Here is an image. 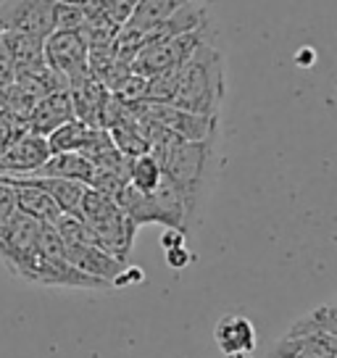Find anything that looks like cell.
Returning a JSON list of instances; mask_svg holds the SVG:
<instances>
[{"mask_svg":"<svg viewBox=\"0 0 337 358\" xmlns=\"http://www.w3.org/2000/svg\"><path fill=\"white\" fill-rule=\"evenodd\" d=\"M219 145V134L206 137L198 143H185V140H166L150 148V153L161 164L164 177L174 185L180 192L185 216H187V229L201 222L203 206L211 195V179H214V156Z\"/></svg>","mask_w":337,"mask_h":358,"instance_id":"6da1fadb","label":"cell"},{"mask_svg":"<svg viewBox=\"0 0 337 358\" xmlns=\"http://www.w3.org/2000/svg\"><path fill=\"white\" fill-rule=\"evenodd\" d=\"M227 95V61L216 37L201 45L185 64L180 66L177 90L168 106L182 111L219 116Z\"/></svg>","mask_w":337,"mask_h":358,"instance_id":"7a4b0ae2","label":"cell"},{"mask_svg":"<svg viewBox=\"0 0 337 358\" xmlns=\"http://www.w3.org/2000/svg\"><path fill=\"white\" fill-rule=\"evenodd\" d=\"M79 219L90 227L98 245L106 248L122 261H129V253L135 248L137 224L122 211V206L103 195V192L87 187L85 198H82V208H79Z\"/></svg>","mask_w":337,"mask_h":358,"instance_id":"3957f363","label":"cell"},{"mask_svg":"<svg viewBox=\"0 0 337 358\" xmlns=\"http://www.w3.org/2000/svg\"><path fill=\"white\" fill-rule=\"evenodd\" d=\"M43 53H45V64L50 69H56L61 77L66 79V85H79L85 82L90 74L87 66V43L82 40L79 32H66V29H53L45 37L43 45Z\"/></svg>","mask_w":337,"mask_h":358,"instance_id":"277c9868","label":"cell"},{"mask_svg":"<svg viewBox=\"0 0 337 358\" xmlns=\"http://www.w3.org/2000/svg\"><path fill=\"white\" fill-rule=\"evenodd\" d=\"M58 0H3L0 32H24L45 40L56 29Z\"/></svg>","mask_w":337,"mask_h":358,"instance_id":"5b68a950","label":"cell"},{"mask_svg":"<svg viewBox=\"0 0 337 358\" xmlns=\"http://www.w3.org/2000/svg\"><path fill=\"white\" fill-rule=\"evenodd\" d=\"M40 232H43V224L22 211L13 213L11 222L0 229V261L11 274H16L24 261L37 250Z\"/></svg>","mask_w":337,"mask_h":358,"instance_id":"8992f818","label":"cell"},{"mask_svg":"<svg viewBox=\"0 0 337 358\" xmlns=\"http://www.w3.org/2000/svg\"><path fill=\"white\" fill-rule=\"evenodd\" d=\"M66 258L71 266H77L79 271L90 274L95 280L108 282L111 287H113V280L129 264V261H122V258H116L113 253H108L98 243H71V245H66Z\"/></svg>","mask_w":337,"mask_h":358,"instance_id":"52a82bcc","label":"cell"},{"mask_svg":"<svg viewBox=\"0 0 337 358\" xmlns=\"http://www.w3.org/2000/svg\"><path fill=\"white\" fill-rule=\"evenodd\" d=\"M337 337L322 332H285L266 358H335Z\"/></svg>","mask_w":337,"mask_h":358,"instance_id":"ba28073f","label":"cell"},{"mask_svg":"<svg viewBox=\"0 0 337 358\" xmlns=\"http://www.w3.org/2000/svg\"><path fill=\"white\" fill-rule=\"evenodd\" d=\"M256 327L243 313H224L214 327V340L224 356L253 353L256 350Z\"/></svg>","mask_w":337,"mask_h":358,"instance_id":"9c48e42d","label":"cell"},{"mask_svg":"<svg viewBox=\"0 0 337 358\" xmlns=\"http://www.w3.org/2000/svg\"><path fill=\"white\" fill-rule=\"evenodd\" d=\"M71 119H74V108H71L69 90H58V92H50L34 103L32 113H29V132L48 137L53 129H58L61 124L71 122Z\"/></svg>","mask_w":337,"mask_h":358,"instance_id":"30bf717a","label":"cell"},{"mask_svg":"<svg viewBox=\"0 0 337 358\" xmlns=\"http://www.w3.org/2000/svg\"><path fill=\"white\" fill-rule=\"evenodd\" d=\"M111 90L101 85L95 77H87L79 85H71L69 87V98H71V108H74V119L87 127H95L101 129V113L103 106L108 101Z\"/></svg>","mask_w":337,"mask_h":358,"instance_id":"8fae6325","label":"cell"},{"mask_svg":"<svg viewBox=\"0 0 337 358\" xmlns=\"http://www.w3.org/2000/svg\"><path fill=\"white\" fill-rule=\"evenodd\" d=\"M0 182L11 185L13 192H16V211L32 216L40 224H53L56 227V222L61 219V208L53 203V198L45 190H40L34 185H27V182L16 177H3V174H0Z\"/></svg>","mask_w":337,"mask_h":358,"instance_id":"7c38bea8","label":"cell"},{"mask_svg":"<svg viewBox=\"0 0 337 358\" xmlns=\"http://www.w3.org/2000/svg\"><path fill=\"white\" fill-rule=\"evenodd\" d=\"M27 182V185H34L40 190H45L53 203H56L61 213H74L79 216V208H82V198H85V190L87 185L82 182H74V179H61V177H40V174H27V177H16Z\"/></svg>","mask_w":337,"mask_h":358,"instance_id":"4fadbf2b","label":"cell"},{"mask_svg":"<svg viewBox=\"0 0 337 358\" xmlns=\"http://www.w3.org/2000/svg\"><path fill=\"white\" fill-rule=\"evenodd\" d=\"M34 174H40V177L74 179V182H82V185L90 187L92 177H95V166H92L90 158H85L82 153H56V156L48 158Z\"/></svg>","mask_w":337,"mask_h":358,"instance_id":"5bb4252c","label":"cell"},{"mask_svg":"<svg viewBox=\"0 0 337 358\" xmlns=\"http://www.w3.org/2000/svg\"><path fill=\"white\" fill-rule=\"evenodd\" d=\"M129 106V103H127ZM108 134H111L113 145L116 150L122 153L124 158H137V156H145L150 153V140H148V134L143 132V127L137 122L132 111H127L124 119L108 127Z\"/></svg>","mask_w":337,"mask_h":358,"instance_id":"9a60e30c","label":"cell"},{"mask_svg":"<svg viewBox=\"0 0 337 358\" xmlns=\"http://www.w3.org/2000/svg\"><path fill=\"white\" fill-rule=\"evenodd\" d=\"M92 137H95V127H87V124L71 119V122L61 124L58 129H53L45 140L50 148V156H56V153H82L92 143Z\"/></svg>","mask_w":337,"mask_h":358,"instance_id":"2e32d148","label":"cell"},{"mask_svg":"<svg viewBox=\"0 0 337 358\" xmlns=\"http://www.w3.org/2000/svg\"><path fill=\"white\" fill-rule=\"evenodd\" d=\"M182 3H187V0H137L135 11H132L129 22L124 24V27L148 34L153 27H158L161 22H166Z\"/></svg>","mask_w":337,"mask_h":358,"instance_id":"e0dca14e","label":"cell"},{"mask_svg":"<svg viewBox=\"0 0 337 358\" xmlns=\"http://www.w3.org/2000/svg\"><path fill=\"white\" fill-rule=\"evenodd\" d=\"M287 332H322L337 337V301H327L295 319Z\"/></svg>","mask_w":337,"mask_h":358,"instance_id":"ac0fdd59","label":"cell"},{"mask_svg":"<svg viewBox=\"0 0 337 358\" xmlns=\"http://www.w3.org/2000/svg\"><path fill=\"white\" fill-rule=\"evenodd\" d=\"M127 182L140 192H156L158 190V185L164 182V171H161V164L153 158V153L129 158Z\"/></svg>","mask_w":337,"mask_h":358,"instance_id":"d6986e66","label":"cell"},{"mask_svg":"<svg viewBox=\"0 0 337 358\" xmlns=\"http://www.w3.org/2000/svg\"><path fill=\"white\" fill-rule=\"evenodd\" d=\"M3 37H6V45H8V50H11V58H13V64H16V69L32 66V64L45 61V53H43L45 40L32 37V34H24V32H3Z\"/></svg>","mask_w":337,"mask_h":358,"instance_id":"ffe728a7","label":"cell"},{"mask_svg":"<svg viewBox=\"0 0 337 358\" xmlns=\"http://www.w3.org/2000/svg\"><path fill=\"white\" fill-rule=\"evenodd\" d=\"M145 90H148L145 77H140L135 71H127V74L111 87V95H116L122 103H140V101H145Z\"/></svg>","mask_w":337,"mask_h":358,"instance_id":"44dd1931","label":"cell"},{"mask_svg":"<svg viewBox=\"0 0 337 358\" xmlns=\"http://www.w3.org/2000/svg\"><path fill=\"white\" fill-rule=\"evenodd\" d=\"M82 24H85V11H82V6H74V3H56V29L79 32Z\"/></svg>","mask_w":337,"mask_h":358,"instance_id":"7402d4cb","label":"cell"},{"mask_svg":"<svg viewBox=\"0 0 337 358\" xmlns=\"http://www.w3.org/2000/svg\"><path fill=\"white\" fill-rule=\"evenodd\" d=\"M16 77V64H13L11 58V50H8V45H6V37L0 32V87H8Z\"/></svg>","mask_w":337,"mask_h":358,"instance_id":"603a6c76","label":"cell"},{"mask_svg":"<svg viewBox=\"0 0 337 358\" xmlns=\"http://www.w3.org/2000/svg\"><path fill=\"white\" fill-rule=\"evenodd\" d=\"M13 213H16V192L11 185L0 182V229L11 222Z\"/></svg>","mask_w":337,"mask_h":358,"instance_id":"cb8c5ba5","label":"cell"},{"mask_svg":"<svg viewBox=\"0 0 337 358\" xmlns=\"http://www.w3.org/2000/svg\"><path fill=\"white\" fill-rule=\"evenodd\" d=\"M24 132H27V129H22L19 124H13L6 113L0 111V156H3V153H6V148L11 145L13 140H16L19 134H24Z\"/></svg>","mask_w":337,"mask_h":358,"instance_id":"d4e9b609","label":"cell"},{"mask_svg":"<svg viewBox=\"0 0 337 358\" xmlns=\"http://www.w3.org/2000/svg\"><path fill=\"white\" fill-rule=\"evenodd\" d=\"M192 261V253L187 250V245H177L166 250V264L171 268H185Z\"/></svg>","mask_w":337,"mask_h":358,"instance_id":"484cf974","label":"cell"},{"mask_svg":"<svg viewBox=\"0 0 337 358\" xmlns=\"http://www.w3.org/2000/svg\"><path fill=\"white\" fill-rule=\"evenodd\" d=\"M145 280V274H143V268L137 266H124V271L113 280V287H124V285H140V282Z\"/></svg>","mask_w":337,"mask_h":358,"instance_id":"4316f807","label":"cell"},{"mask_svg":"<svg viewBox=\"0 0 337 358\" xmlns=\"http://www.w3.org/2000/svg\"><path fill=\"white\" fill-rule=\"evenodd\" d=\"M185 232H180V229H166L164 232V237H161V248L164 250H168V248H177V245H185Z\"/></svg>","mask_w":337,"mask_h":358,"instance_id":"83f0119b","label":"cell"},{"mask_svg":"<svg viewBox=\"0 0 337 358\" xmlns=\"http://www.w3.org/2000/svg\"><path fill=\"white\" fill-rule=\"evenodd\" d=\"M311 61H314V53H311V50H308V48H303V53H301V56H298V64H303V66H308V64H311Z\"/></svg>","mask_w":337,"mask_h":358,"instance_id":"f1b7e54d","label":"cell"},{"mask_svg":"<svg viewBox=\"0 0 337 358\" xmlns=\"http://www.w3.org/2000/svg\"><path fill=\"white\" fill-rule=\"evenodd\" d=\"M224 358H253L250 353H235V356H224Z\"/></svg>","mask_w":337,"mask_h":358,"instance_id":"f546056e","label":"cell"},{"mask_svg":"<svg viewBox=\"0 0 337 358\" xmlns=\"http://www.w3.org/2000/svg\"><path fill=\"white\" fill-rule=\"evenodd\" d=\"M58 3H74V6H79V3H85V0H58Z\"/></svg>","mask_w":337,"mask_h":358,"instance_id":"4dcf8cb0","label":"cell"},{"mask_svg":"<svg viewBox=\"0 0 337 358\" xmlns=\"http://www.w3.org/2000/svg\"><path fill=\"white\" fill-rule=\"evenodd\" d=\"M0 106H3V87H0Z\"/></svg>","mask_w":337,"mask_h":358,"instance_id":"1f68e13d","label":"cell"},{"mask_svg":"<svg viewBox=\"0 0 337 358\" xmlns=\"http://www.w3.org/2000/svg\"><path fill=\"white\" fill-rule=\"evenodd\" d=\"M335 358H337V356H335Z\"/></svg>","mask_w":337,"mask_h":358,"instance_id":"d6a6232c","label":"cell"}]
</instances>
